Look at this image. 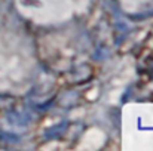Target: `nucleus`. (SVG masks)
<instances>
[{"instance_id": "f257e3e1", "label": "nucleus", "mask_w": 153, "mask_h": 151, "mask_svg": "<svg viewBox=\"0 0 153 151\" xmlns=\"http://www.w3.org/2000/svg\"><path fill=\"white\" fill-rule=\"evenodd\" d=\"M65 129H67V122H62V123H59V124L53 126L52 129H49V130L46 132L45 138H46V139H51V138H56V136H59L61 133H64V130H65Z\"/></svg>"}]
</instances>
